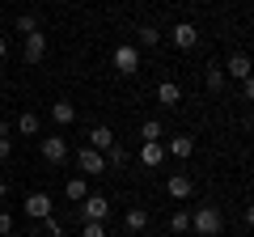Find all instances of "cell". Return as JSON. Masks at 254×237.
Returning <instances> with one entry per match:
<instances>
[{
    "instance_id": "obj_1",
    "label": "cell",
    "mask_w": 254,
    "mask_h": 237,
    "mask_svg": "<svg viewBox=\"0 0 254 237\" xmlns=\"http://www.w3.org/2000/svg\"><path fill=\"white\" fill-rule=\"evenodd\" d=\"M220 229H225V220H220V208L203 203V208L190 212V233H195V237H216Z\"/></svg>"
},
{
    "instance_id": "obj_2",
    "label": "cell",
    "mask_w": 254,
    "mask_h": 237,
    "mask_svg": "<svg viewBox=\"0 0 254 237\" xmlns=\"http://www.w3.org/2000/svg\"><path fill=\"white\" fill-rule=\"evenodd\" d=\"M110 64H115V72H119V76H136V72H140V47H136V43L115 47Z\"/></svg>"
},
{
    "instance_id": "obj_3",
    "label": "cell",
    "mask_w": 254,
    "mask_h": 237,
    "mask_svg": "<svg viewBox=\"0 0 254 237\" xmlns=\"http://www.w3.org/2000/svg\"><path fill=\"white\" fill-rule=\"evenodd\" d=\"M250 72H254V59H250L246 51H233V55L225 59V76H229V81H246Z\"/></svg>"
},
{
    "instance_id": "obj_4",
    "label": "cell",
    "mask_w": 254,
    "mask_h": 237,
    "mask_svg": "<svg viewBox=\"0 0 254 237\" xmlns=\"http://www.w3.org/2000/svg\"><path fill=\"white\" fill-rule=\"evenodd\" d=\"M76 165H81L89 178H98V174H106V153H98V148H89L85 144L81 153H76Z\"/></svg>"
},
{
    "instance_id": "obj_5",
    "label": "cell",
    "mask_w": 254,
    "mask_h": 237,
    "mask_svg": "<svg viewBox=\"0 0 254 237\" xmlns=\"http://www.w3.org/2000/svg\"><path fill=\"white\" fill-rule=\"evenodd\" d=\"M21 212H26L30 220H47V216H51V195H47V191H34V195H26Z\"/></svg>"
},
{
    "instance_id": "obj_6",
    "label": "cell",
    "mask_w": 254,
    "mask_h": 237,
    "mask_svg": "<svg viewBox=\"0 0 254 237\" xmlns=\"http://www.w3.org/2000/svg\"><path fill=\"white\" fill-rule=\"evenodd\" d=\"M43 161L47 165H64L68 161V140L64 136H43Z\"/></svg>"
},
{
    "instance_id": "obj_7",
    "label": "cell",
    "mask_w": 254,
    "mask_h": 237,
    "mask_svg": "<svg viewBox=\"0 0 254 237\" xmlns=\"http://www.w3.org/2000/svg\"><path fill=\"white\" fill-rule=\"evenodd\" d=\"M170 43L178 47V51H190V47H199V30L190 26V21H178V26L170 30Z\"/></svg>"
},
{
    "instance_id": "obj_8",
    "label": "cell",
    "mask_w": 254,
    "mask_h": 237,
    "mask_svg": "<svg viewBox=\"0 0 254 237\" xmlns=\"http://www.w3.org/2000/svg\"><path fill=\"white\" fill-rule=\"evenodd\" d=\"M81 212H85V220H102V225H106V216H110V199H106V195H93V191H89V199L81 203Z\"/></svg>"
},
{
    "instance_id": "obj_9",
    "label": "cell",
    "mask_w": 254,
    "mask_h": 237,
    "mask_svg": "<svg viewBox=\"0 0 254 237\" xmlns=\"http://www.w3.org/2000/svg\"><path fill=\"white\" fill-rule=\"evenodd\" d=\"M165 191H170V199H178V203H187L190 195H195V182H190L187 174H170V182H165Z\"/></svg>"
},
{
    "instance_id": "obj_10",
    "label": "cell",
    "mask_w": 254,
    "mask_h": 237,
    "mask_svg": "<svg viewBox=\"0 0 254 237\" xmlns=\"http://www.w3.org/2000/svg\"><path fill=\"white\" fill-rule=\"evenodd\" d=\"M165 153H170L174 161H187V157L195 153V136H182V131H178V136H170V144H165Z\"/></svg>"
},
{
    "instance_id": "obj_11",
    "label": "cell",
    "mask_w": 254,
    "mask_h": 237,
    "mask_svg": "<svg viewBox=\"0 0 254 237\" xmlns=\"http://www.w3.org/2000/svg\"><path fill=\"white\" fill-rule=\"evenodd\" d=\"M140 161H144L148 170H157V165L165 161V144L161 140H144V144H140Z\"/></svg>"
},
{
    "instance_id": "obj_12",
    "label": "cell",
    "mask_w": 254,
    "mask_h": 237,
    "mask_svg": "<svg viewBox=\"0 0 254 237\" xmlns=\"http://www.w3.org/2000/svg\"><path fill=\"white\" fill-rule=\"evenodd\" d=\"M115 144H119V140H115V131H110L106 123H98V127L89 131V148H98V153H110Z\"/></svg>"
},
{
    "instance_id": "obj_13",
    "label": "cell",
    "mask_w": 254,
    "mask_h": 237,
    "mask_svg": "<svg viewBox=\"0 0 254 237\" xmlns=\"http://www.w3.org/2000/svg\"><path fill=\"white\" fill-rule=\"evenodd\" d=\"M21 55H26V64H38V59L47 55V34L43 30H38V34H26V51Z\"/></svg>"
},
{
    "instance_id": "obj_14",
    "label": "cell",
    "mask_w": 254,
    "mask_h": 237,
    "mask_svg": "<svg viewBox=\"0 0 254 237\" xmlns=\"http://www.w3.org/2000/svg\"><path fill=\"white\" fill-rule=\"evenodd\" d=\"M51 118L60 123V127H68V123H76V106L68 98H55V106H51Z\"/></svg>"
},
{
    "instance_id": "obj_15",
    "label": "cell",
    "mask_w": 254,
    "mask_h": 237,
    "mask_svg": "<svg viewBox=\"0 0 254 237\" xmlns=\"http://www.w3.org/2000/svg\"><path fill=\"white\" fill-rule=\"evenodd\" d=\"M157 102H161V106H178L182 102V85L178 81H161L157 85Z\"/></svg>"
},
{
    "instance_id": "obj_16",
    "label": "cell",
    "mask_w": 254,
    "mask_h": 237,
    "mask_svg": "<svg viewBox=\"0 0 254 237\" xmlns=\"http://www.w3.org/2000/svg\"><path fill=\"white\" fill-rule=\"evenodd\" d=\"M64 195H68L72 203H85V199H89V182H85V178H68V186H64Z\"/></svg>"
},
{
    "instance_id": "obj_17",
    "label": "cell",
    "mask_w": 254,
    "mask_h": 237,
    "mask_svg": "<svg viewBox=\"0 0 254 237\" xmlns=\"http://www.w3.org/2000/svg\"><path fill=\"white\" fill-rule=\"evenodd\" d=\"M203 85H208L212 93H220L229 85V76H225V68H216V64H208V72H203Z\"/></svg>"
},
{
    "instance_id": "obj_18",
    "label": "cell",
    "mask_w": 254,
    "mask_h": 237,
    "mask_svg": "<svg viewBox=\"0 0 254 237\" xmlns=\"http://www.w3.org/2000/svg\"><path fill=\"white\" fill-rule=\"evenodd\" d=\"M170 233H174V237H187V233H190V212H187V208H178V212L170 216Z\"/></svg>"
},
{
    "instance_id": "obj_19",
    "label": "cell",
    "mask_w": 254,
    "mask_h": 237,
    "mask_svg": "<svg viewBox=\"0 0 254 237\" xmlns=\"http://www.w3.org/2000/svg\"><path fill=\"white\" fill-rule=\"evenodd\" d=\"M17 131H21V136H38V131H43V118H38L34 110H26V115L17 118Z\"/></svg>"
},
{
    "instance_id": "obj_20",
    "label": "cell",
    "mask_w": 254,
    "mask_h": 237,
    "mask_svg": "<svg viewBox=\"0 0 254 237\" xmlns=\"http://www.w3.org/2000/svg\"><path fill=\"white\" fill-rule=\"evenodd\" d=\"M123 225L131 229V233H140V229H148V212H144V208H127Z\"/></svg>"
},
{
    "instance_id": "obj_21",
    "label": "cell",
    "mask_w": 254,
    "mask_h": 237,
    "mask_svg": "<svg viewBox=\"0 0 254 237\" xmlns=\"http://www.w3.org/2000/svg\"><path fill=\"white\" fill-rule=\"evenodd\" d=\"M136 38H140V47H157L165 34H161L157 26H140V30H136Z\"/></svg>"
},
{
    "instance_id": "obj_22",
    "label": "cell",
    "mask_w": 254,
    "mask_h": 237,
    "mask_svg": "<svg viewBox=\"0 0 254 237\" xmlns=\"http://www.w3.org/2000/svg\"><path fill=\"white\" fill-rule=\"evenodd\" d=\"M17 34H21V38H26V34H38V17H34V13H21V17H17Z\"/></svg>"
},
{
    "instance_id": "obj_23",
    "label": "cell",
    "mask_w": 254,
    "mask_h": 237,
    "mask_svg": "<svg viewBox=\"0 0 254 237\" xmlns=\"http://www.w3.org/2000/svg\"><path fill=\"white\" fill-rule=\"evenodd\" d=\"M9 153H13V131L9 123H0V161H9Z\"/></svg>"
},
{
    "instance_id": "obj_24",
    "label": "cell",
    "mask_w": 254,
    "mask_h": 237,
    "mask_svg": "<svg viewBox=\"0 0 254 237\" xmlns=\"http://www.w3.org/2000/svg\"><path fill=\"white\" fill-rule=\"evenodd\" d=\"M140 136H144V140H161L165 131H161V123H157V118H144V123H140Z\"/></svg>"
},
{
    "instance_id": "obj_25",
    "label": "cell",
    "mask_w": 254,
    "mask_h": 237,
    "mask_svg": "<svg viewBox=\"0 0 254 237\" xmlns=\"http://www.w3.org/2000/svg\"><path fill=\"white\" fill-rule=\"evenodd\" d=\"M110 165H115V170H119V165H127V148H123V144H115V148L106 153V170H110Z\"/></svg>"
},
{
    "instance_id": "obj_26",
    "label": "cell",
    "mask_w": 254,
    "mask_h": 237,
    "mask_svg": "<svg viewBox=\"0 0 254 237\" xmlns=\"http://www.w3.org/2000/svg\"><path fill=\"white\" fill-rule=\"evenodd\" d=\"M81 237H106V225H102V220H85Z\"/></svg>"
},
{
    "instance_id": "obj_27",
    "label": "cell",
    "mask_w": 254,
    "mask_h": 237,
    "mask_svg": "<svg viewBox=\"0 0 254 237\" xmlns=\"http://www.w3.org/2000/svg\"><path fill=\"white\" fill-rule=\"evenodd\" d=\"M0 237H13V216L9 212H0Z\"/></svg>"
},
{
    "instance_id": "obj_28",
    "label": "cell",
    "mask_w": 254,
    "mask_h": 237,
    "mask_svg": "<svg viewBox=\"0 0 254 237\" xmlns=\"http://www.w3.org/2000/svg\"><path fill=\"white\" fill-rule=\"evenodd\" d=\"M242 98H246V102H254V72L242 81Z\"/></svg>"
},
{
    "instance_id": "obj_29",
    "label": "cell",
    "mask_w": 254,
    "mask_h": 237,
    "mask_svg": "<svg viewBox=\"0 0 254 237\" xmlns=\"http://www.w3.org/2000/svg\"><path fill=\"white\" fill-rule=\"evenodd\" d=\"M47 233H51V237H64V225H60L55 216H47Z\"/></svg>"
},
{
    "instance_id": "obj_30",
    "label": "cell",
    "mask_w": 254,
    "mask_h": 237,
    "mask_svg": "<svg viewBox=\"0 0 254 237\" xmlns=\"http://www.w3.org/2000/svg\"><path fill=\"white\" fill-rule=\"evenodd\" d=\"M246 225L254 229V203H246Z\"/></svg>"
},
{
    "instance_id": "obj_31",
    "label": "cell",
    "mask_w": 254,
    "mask_h": 237,
    "mask_svg": "<svg viewBox=\"0 0 254 237\" xmlns=\"http://www.w3.org/2000/svg\"><path fill=\"white\" fill-rule=\"evenodd\" d=\"M4 55H9V38L0 34V59H4Z\"/></svg>"
},
{
    "instance_id": "obj_32",
    "label": "cell",
    "mask_w": 254,
    "mask_h": 237,
    "mask_svg": "<svg viewBox=\"0 0 254 237\" xmlns=\"http://www.w3.org/2000/svg\"><path fill=\"white\" fill-rule=\"evenodd\" d=\"M4 195H9V182H4V178H0V199H4Z\"/></svg>"
},
{
    "instance_id": "obj_33",
    "label": "cell",
    "mask_w": 254,
    "mask_h": 237,
    "mask_svg": "<svg viewBox=\"0 0 254 237\" xmlns=\"http://www.w3.org/2000/svg\"><path fill=\"white\" fill-rule=\"evenodd\" d=\"M0 76H4V59H0Z\"/></svg>"
},
{
    "instance_id": "obj_34",
    "label": "cell",
    "mask_w": 254,
    "mask_h": 237,
    "mask_svg": "<svg viewBox=\"0 0 254 237\" xmlns=\"http://www.w3.org/2000/svg\"><path fill=\"white\" fill-rule=\"evenodd\" d=\"M250 13H254V9H250Z\"/></svg>"
}]
</instances>
